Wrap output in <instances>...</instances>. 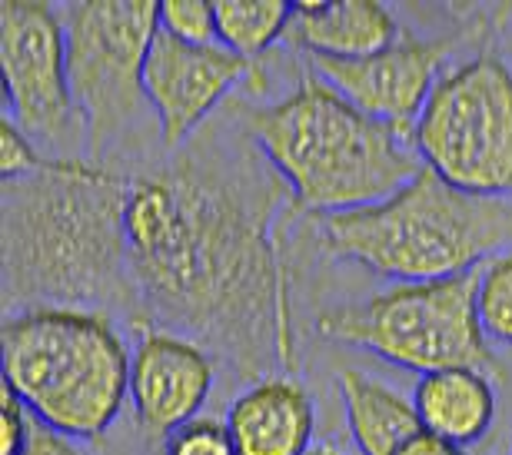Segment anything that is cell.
Here are the masks:
<instances>
[{"instance_id": "14", "label": "cell", "mask_w": 512, "mask_h": 455, "mask_svg": "<svg viewBox=\"0 0 512 455\" xmlns=\"http://www.w3.org/2000/svg\"><path fill=\"white\" fill-rule=\"evenodd\" d=\"M290 34L310 57L363 60L393 47L399 27L380 0H300Z\"/></svg>"}, {"instance_id": "2", "label": "cell", "mask_w": 512, "mask_h": 455, "mask_svg": "<svg viewBox=\"0 0 512 455\" xmlns=\"http://www.w3.org/2000/svg\"><path fill=\"white\" fill-rule=\"evenodd\" d=\"M130 180L84 160H44L4 183L7 303L97 309L133 296L127 270Z\"/></svg>"}, {"instance_id": "20", "label": "cell", "mask_w": 512, "mask_h": 455, "mask_svg": "<svg viewBox=\"0 0 512 455\" xmlns=\"http://www.w3.org/2000/svg\"><path fill=\"white\" fill-rule=\"evenodd\" d=\"M163 455H237L227 422L213 416H197L163 442Z\"/></svg>"}, {"instance_id": "24", "label": "cell", "mask_w": 512, "mask_h": 455, "mask_svg": "<svg viewBox=\"0 0 512 455\" xmlns=\"http://www.w3.org/2000/svg\"><path fill=\"white\" fill-rule=\"evenodd\" d=\"M396 455H466V452L459 449V446H453V442L439 439V436H433V432L423 429L416 439H409Z\"/></svg>"}, {"instance_id": "10", "label": "cell", "mask_w": 512, "mask_h": 455, "mask_svg": "<svg viewBox=\"0 0 512 455\" xmlns=\"http://www.w3.org/2000/svg\"><path fill=\"white\" fill-rule=\"evenodd\" d=\"M247 70L250 60L227 47H193L160 30L143 67V93L157 113L167 150H180L220 107V100L247 77Z\"/></svg>"}, {"instance_id": "26", "label": "cell", "mask_w": 512, "mask_h": 455, "mask_svg": "<svg viewBox=\"0 0 512 455\" xmlns=\"http://www.w3.org/2000/svg\"><path fill=\"white\" fill-rule=\"evenodd\" d=\"M509 455H512V446H509Z\"/></svg>"}, {"instance_id": "16", "label": "cell", "mask_w": 512, "mask_h": 455, "mask_svg": "<svg viewBox=\"0 0 512 455\" xmlns=\"http://www.w3.org/2000/svg\"><path fill=\"white\" fill-rule=\"evenodd\" d=\"M340 396L346 426H350V436L363 455H396L409 439L423 432L416 402L389 389L386 382L366 376V372L343 369Z\"/></svg>"}, {"instance_id": "4", "label": "cell", "mask_w": 512, "mask_h": 455, "mask_svg": "<svg viewBox=\"0 0 512 455\" xmlns=\"http://www.w3.org/2000/svg\"><path fill=\"white\" fill-rule=\"evenodd\" d=\"M316 230L333 256L396 283H429L473 273L512 246V200L463 193L423 167L380 203L320 216Z\"/></svg>"}, {"instance_id": "13", "label": "cell", "mask_w": 512, "mask_h": 455, "mask_svg": "<svg viewBox=\"0 0 512 455\" xmlns=\"http://www.w3.org/2000/svg\"><path fill=\"white\" fill-rule=\"evenodd\" d=\"M237 455H310L316 406L290 376H266L243 389L227 409Z\"/></svg>"}, {"instance_id": "23", "label": "cell", "mask_w": 512, "mask_h": 455, "mask_svg": "<svg viewBox=\"0 0 512 455\" xmlns=\"http://www.w3.org/2000/svg\"><path fill=\"white\" fill-rule=\"evenodd\" d=\"M20 455H84L77 446H74V439L64 436V432H57V429H50L44 426V422H30V432H27V442H24V449H20Z\"/></svg>"}, {"instance_id": "6", "label": "cell", "mask_w": 512, "mask_h": 455, "mask_svg": "<svg viewBox=\"0 0 512 455\" xmlns=\"http://www.w3.org/2000/svg\"><path fill=\"white\" fill-rule=\"evenodd\" d=\"M479 270L429 279V283H393L366 303L336 306L320 316L316 329L356 349H370L399 369L443 372L493 366V346L476 313Z\"/></svg>"}, {"instance_id": "1", "label": "cell", "mask_w": 512, "mask_h": 455, "mask_svg": "<svg viewBox=\"0 0 512 455\" xmlns=\"http://www.w3.org/2000/svg\"><path fill=\"white\" fill-rule=\"evenodd\" d=\"M276 203V183L217 157H180L130 180L127 270L137 309L150 326L227 359L243 379L296 363Z\"/></svg>"}, {"instance_id": "7", "label": "cell", "mask_w": 512, "mask_h": 455, "mask_svg": "<svg viewBox=\"0 0 512 455\" xmlns=\"http://www.w3.org/2000/svg\"><path fill=\"white\" fill-rule=\"evenodd\" d=\"M436 177L473 196L512 200V70L499 57H473L446 70L413 133Z\"/></svg>"}, {"instance_id": "12", "label": "cell", "mask_w": 512, "mask_h": 455, "mask_svg": "<svg viewBox=\"0 0 512 455\" xmlns=\"http://www.w3.org/2000/svg\"><path fill=\"white\" fill-rule=\"evenodd\" d=\"M213 356L173 329L147 326L130 356V406L147 436H173L200 416L213 389Z\"/></svg>"}, {"instance_id": "21", "label": "cell", "mask_w": 512, "mask_h": 455, "mask_svg": "<svg viewBox=\"0 0 512 455\" xmlns=\"http://www.w3.org/2000/svg\"><path fill=\"white\" fill-rule=\"evenodd\" d=\"M40 167H44V157L37 153L34 140L4 113V120H0V177H4V183L20 180L37 173Z\"/></svg>"}, {"instance_id": "15", "label": "cell", "mask_w": 512, "mask_h": 455, "mask_svg": "<svg viewBox=\"0 0 512 455\" xmlns=\"http://www.w3.org/2000/svg\"><path fill=\"white\" fill-rule=\"evenodd\" d=\"M426 432L466 449L493 429L496 389L479 369H443L419 376L413 392Z\"/></svg>"}, {"instance_id": "3", "label": "cell", "mask_w": 512, "mask_h": 455, "mask_svg": "<svg viewBox=\"0 0 512 455\" xmlns=\"http://www.w3.org/2000/svg\"><path fill=\"white\" fill-rule=\"evenodd\" d=\"M247 133L290 186L293 210L320 216L380 203L423 170L413 137L366 117L320 77L253 107Z\"/></svg>"}, {"instance_id": "25", "label": "cell", "mask_w": 512, "mask_h": 455, "mask_svg": "<svg viewBox=\"0 0 512 455\" xmlns=\"http://www.w3.org/2000/svg\"><path fill=\"white\" fill-rule=\"evenodd\" d=\"M310 455H340V452H333V449H313Z\"/></svg>"}, {"instance_id": "8", "label": "cell", "mask_w": 512, "mask_h": 455, "mask_svg": "<svg viewBox=\"0 0 512 455\" xmlns=\"http://www.w3.org/2000/svg\"><path fill=\"white\" fill-rule=\"evenodd\" d=\"M67 34V77L87 147L100 153L140 113L143 67L160 34L157 0H74L57 4Z\"/></svg>"}, {"instance_id": "11", "label": "cell", "mask_w": 512, "mask_h": 455, "mask_svg": "<svg viewBox=\"0 0 512 455\" xmlns=\"http://www.w3.org/2000/svg\"><path fill=\"white\" fill-rule=\"evenodd\" d=\"M446 60L443 44L399 37L393 47L363 60L310 57L316 77L330 84L366 117L413 137L429 93L439 84V67Z\"/></svg>"}, {"instance_id": "22", "label": "cell", "mask_w": 512, "mask_h": 455, "mask_svg": "<svg viewBox=\"0 0 512 455\" xmlns=\"http://www.w3.org/2000/svg\"><path fill=\"white\" fill-rule=\"evenodd\" d=\"M27 406L14 396L10 386H0V455H20L27 442L30 422Z\"/></svg>"}, {"instance_id": "17", "label": "cell", "mask_w": 512, "mask_h": 455, "mask_svg": "<svg viewBox=\"0 0 512 455\" xmlns=\"http://www.w3.org/2000/svg\"><path fill=\"white\" fill-rule=\"evenodd\" d=\"M217 44L243 60L266 54L293 24L286 0H217Z\"/></svg>"}, {"instance_id": "19", "label": "cell", "mask_w": 512, "mask_h": 455, "mask_svg": "<svg viewBox=\"0 0 512 455\" xmlns=\"http://www.w3.org/2000/svg\"><path fill=\"white\" fill-rule=\"evenodd\" d=\"M160 30L193 47L217 44V7L210 0H160Z\"/></svg>"}, {"instance_id": "5", "label": "cell", "mask_w": 512, "mask_h": 455, "mask_svg": "<svg viewBox=\"0 0 512 455\" xmlns=\"http://www.w3.org/2000/svg\"><path fill=\"white\" fill-rule=\"evenodd\" d=\"M130 349L100 309L30 306L0 333L4 386L44 426L97 439L130 399Z\"/></svg>"}, {"instance_id": "9", "label": "cell", "mask_w": 512, "mask_h": 455, "mask_svg": "<svg viewBox=\"0 0 512 455\" xmlns=\"http://www.w3.org/2000/svg\"><path fill=\"white\" fill-rule=\"evenodd\" d=\"M57 4H0V77L4 110L34 143L67 147L84 127L67 77V34Z\"/></svg>"}, {"instance_id": "18", "label": "cell", "mask_w": 512, "mask_h": 455, "mask_svg": "<svg viewBox=\"0 0 512 455\" xmlns=\"http://www.w3.org/2000/svg\"><path fill=\"white\" fill-rule=\"evenodd\" d=\"M476 313L489 346H512V246L479 266Z\"/></svg>"}]
</instances>
